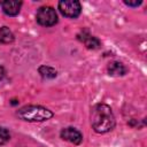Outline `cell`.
Returning <instances> with one entry per match:
<instances>
[{
	"mask_svg": "<svg viewBox=\"0 0 147 147\" xmlns=\"http://www.w3.org/2000/svg\"><path fill=\"white\" fill-rule=\"evenodd\" d=\"M124 3L125 5H127V6H132V7H137V6H139V5H141V1L139 0H134V1H124Z\"/></svg>",
	"mask_w": 147,
	"mask_h": 147,
	"instance_id": "7c38bea8",
	"label": "cell"
},
{
	"mask_svg": "<svg viewBox=\"0 0 147 147\" xmlns=\"http://www.w3.org/2000/svg\"><path fill=\"white\" fill-rule=\"evenodd\" d=\"M3 76H5V70H3V68L0 65V80L3 78Z\"/></svg>",
	"mask_w": 147,
	"mask_h": 147,
	"instance_id": "4fadbf2b",
	"label": "cell"
},
{
	"mask_svg": "<svg viewBox=\"0 0 147 147\" xmlns=\"http://www.w3.org/2000/svg\"><path fill=\"white\" fill-rule=\"evenodd\" d=\"M8 139H9V132L6 129L0 127V146L3 145L5 142H7Z\"/></svg>",
	"mask_w": 147,
	"mask_h": 147,
	"instance_id": "8fae6325",
	"label": "cell"
},
{
	"mask_svg": "<svg viewBox=\"0 0 147 147\" xmlns=\"http://www.w3.org/2000/svg\"><path fill=\"white\" fill-rule=\"evenodd\" d=\"M61 138L63 140H67L74 145H79L83 140L82 133L76 130L75 127H65L61 131Z\"/></svg>",
	"mask_w": 147,
	"mask_h": 147,
	"instance_id": "5b68a950",
	"label": "cell"
},
{
	"mask_svg": "<svg viewBox=\"0 0 147 147\" xmlns=\"http://www.w3.org/2000/svg\"><path fill=\"white\" fill-rule=\"evenodd\" d=\"M91 124L98 133H106L113 130L115 126V116L111 108L105 103L95 105L91 113Z\"/></svg>",
	"mask_w": 147,
	"mask_h": 147,
	"instance_id": "6da1fadb",
	"label": "cell"
},
{
	"mask_svg": "<svg viewBox=\"0 0 147 147\" xmlns=\"http://www.w3.org/2000/svg\"><path fill=\"white\" fill-rule=\"evenodd\" d=\"M14 41V34L9 28L2 26L0 28V42L2 44H10Z\"/></svg>",
	"mask_w": 147,
	"mask_h": 147,
	"instance_id": "9c48e42d",
	"label": "cell"
},
{
	"mask_svg": "<svg viewBox=\"0 0 147 147\" xmlns=\"http://www.w3.org/2000/svg\"><path fill=\"white\" fill-rule=\"evenodd\" d=\"M59 9L62 15L75 18L80 14V3L76 0H62L59 2Z\"/></svg>",
	"mask_w": 147,
	"mask_h": 147,
	"instance_id": "277c9868",
	"label": "cell"
},
{
	"mask_svg": "<svg viewBox=\"0 0 147 147\" xmlns=\"http://www.w3.org/2000/svg\"><path fill=\"white\" fill-rule=\"evenodd\" d=\"M108 74L110 76H115V77L123 76L126 74V68L121 62H111L108 65Z\"/></svg>",
	"mask_w": 147,
	"mask_h": 147,
	"instance_id": "52a82bcc",
	"label": "cell"
},
{
	"mask_svg": "<svg viewBox=\"0 0 147 147\" xmlns=\"http://www.w3.org/2000/svg\"><path fill=\"white\" fill-rule=\"evenodd\" d=\"M21 6H22V1H17V0H6V1L1 2L2 10L8 16L17 15L20 13Z\"/></svg>",
	"mask_w": 147,
	"mask_h": 147,
	"instance_id": "8992f818",
	"label": "cell"
},
{
	"mask_svg": "<svg viewBox=\"0 0 147 147\" xmlns=\"http://www.w3.org/2000/svg\"><path fill=\"white\" fill-rule=\"evenodd\" d=\"M38 71L44 78H54V77H56V70L52 67H48V65H41L38 69Z\"/></svg>",
	"mask_w": 147,
	"mask_h": 147,
	"instance_id": "30bf717a",
	"label": "cell"
},
{
	"mask_svg": "<svg viewBox=\"0 0 147 147\" xmlns=\"http://www.w3.org/2000/svg\"><path fill=\"white\" fill-rule=\"evenodd\" d=\"M37 22L44 26H52L57 22V15L53 7H40L37 11Z\"/></svg>",
	"mask_w": 147,
	"mask_h": 147,
	"instance_id": "3957f363",
	"label": "cell"
},
{
	"mask_svg": "<svg viewBox=\"0 0 147 147\" xmlns=\"http://www.w3.org/2000/svg\"><path fill=\"white\" fill-rule=\"evenodd\" d=\"M17 116L28 122H42L53 117V113L41 106H25L17 111Z\"/></svg>",
	"mask_w": 147,
	"mask_h": 147,
	"instance_id": "7a4b0ae2",
	"label": "cell"
},
{
	"mask_svg": "<svg viewBox=\"0 0 147 147\" xmlns=\"http://www.w3.org/2000/svg\"><path fill=\"white\" fill-rule=\"evenodd\" d=\"M79 39L85 44V46L90 49H95L100 46V41L98 38L91 36V34H87V33H83V36H79Z\"/></svg>",
	"mask_w": 147,
	"mask_h": 147,
	"instance_id": "ba28073f",
	"label": "cell"
}]
</instances>
